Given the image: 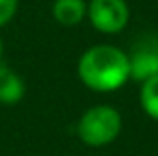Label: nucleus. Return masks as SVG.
Returning a JSON list of instances; mask_svg holds the SVG:
<instances>
[{
  "mask_svg": "<svg viewBox=\"0 0 158 156\" xmlns=\"http://www.w3.org/2000/svg\"><path fill=\"white\" fill-rule=\"evenodd\" d=\"M76 72L86 88L94 92H114L130 80L128 54L112 44H96L82 52Z\"/></svg>",
  "mask_w": 158,
  "mask_h": 156,
  "instance_id": "f257e3e1",
  "label": "nucleus"
},
{
  "mask_svg": "<svg viewBox=\"0 0 158 156\" xmlns=\"http://www.w3.org/2000/svg\"><path fill=\"white\" fill-rule=\"evenodd\" d=\"M76 132L78 138L90 148L108 146L122 132V114L110 104H96L80 116Z\"/></svg>",
  "mask_w": 158,
  "mask_h": 156,
  "instance_id": "f03ea898",
  "label": "nucleus"
},
{
  "mask_svg": "<svg viewBox=\"0 0 158 156\" xmlns=\"http://www.w3.org/2000/svg\"><path fill=\"white\" fill-rule=\"evenodd\" d=\"M86 18L102 34H118L130 20V8L126 0H90Z\"/></svg>",
  "mask_w": 158,
  "mask_h": 156,
  "instance_id": "7ed1b4c3",
  "label": "nucleus"
},
{
  "mask_svg": "<svg viewBox=\"0 0 158 156\" xmlns=\"http://www.w3.org/2000/svg\"><path fill=\"white\" fill-rule=\"evenodd\" d=\"M130 80L142 84L144 80L158 74V42L152 38H142L140 44L128 54Z\"/></svg>",
  "mask_w": 158,
  "mask_h": 156,
  "instance_id": "20e7f679",
  "label": "nucleus"
},
{
  "mask_svg": "<svg viewBox=\"0 0 158 156\" xmlns=\"http://www.w3.org/2000/svg\"><path fill=\"white\" fill-rule=\"evenodd\" d=\"M26 94V82L16 70L0 62V104H18Z\"/></svg>",
  "mask_w": 158,
  "mask_h": 156,
  "instance_id": "39448f33",
  "label": "nucleus"
},
{
  "mask_svg": "<svg viewBox=\"0 0 158 156\" xmlns=\"http://www.w3.org/2000/svg\"><path fill=\"white\" fill-rule=\"evenodd\" d=\"M86 0H54L52 2V18L60 26H76L86 18Z\"/></svg>",
  "mask_w": 158,
  "mask_h": 156,
  "instance_id": "423d86ee",
  "label": "nucleus"
},
{
  "mask_svg": "<svg viewBox=\"0 0 158 156\" xmlns=\"http://www.w3.org/2000/svg\"><path fill=\"white\" fill-rule=\"evenodd\" d=\"M140 106L146 116L158 122V74L140 84Z\"/></svg>",
  "mask_w": 158,
  "mask_h": 156,
  "instance_id": "0eeeda50",
  "label": "nucleus"
},
{
  "mask_svg": "<svg viewBox=\"0 0 158 156\" xmlns=\"http://www.w3.org/2000/svg\"><path fill=\"white\" fill-rule=\"evenodd\" d=\"M18 10V0H0V28L6 26Z\"/></svg>",
  "mask_w": 158,
  "mask_h": 156,
  "instance_id": "6e6552de",
  "label": "nucleus"
},
{
  "mask_svg": "<svg viewBox=\"0 0 158 156\" xmlns=\"http://www.w3.org/2000/svg\"><path fill=\"white\" fill-rule=\"evenodd\" d=\"M2 52H4V44H2V36H0V58H2Z\"/></svg>",
  "mask_w": 158,
  "mask_h": 156,
  "instance_id": "1a4fd4ad",
  "label": "nucleus"
}]
</instances>
